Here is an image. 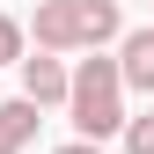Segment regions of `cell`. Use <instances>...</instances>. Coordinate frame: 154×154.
<instances>
[{"label": "cell", "mask_w": 154, "mask_h": 154, "mask_svg": "<svg viewBox=\"0 0 154 154\" xmlns=\"http://www.w3.org/2000/svg\"><path fill=\"white\" fill-rule=\"evenodd\" d=\"M37 44H44V51H73V44H81L73 0H37Z\"/></svg>", "instance_id": "obj_2"}, {"label": "cell", "mask_w": 154, "mask_h": 154, "mask_svg": "<svg viewBox=\"0 0 154 154\" xmlns=\"http://www.w3.org/2000/svg\"><path fill=\"white\" fill-rule=\"evenodd\" d=\"M118 66H125V88H147L154 95V29H132L125 37V59Z\"/></svg>", "instance_id": "obj_5"}, {"label": "cell", "mask_w": 154, "mask_h": 154, "mask_svg": "<svg viewBox=\"0 0 154 154\" xmlns=\"http://www.w3.org/2000/svg\"><path fill=\"white\" fill-rule=\"evenodd\" d=\"M22 95H29V103H66V95H73V73L59 59H22Z\"/></svg>", "instance_id": "obj_3"}, {"label": "cell", "mask_w": 154, "mask_h": 154, "mask_svg": "<svg viewBox=\"0 0 154 154\" xmlns=\"http://www.w3.org/2000/svg\"><path fill=\"white\" fill-rule=\"evenodd\" d=\"M59 154H95V140H73V147H59Z\"/></svg>", "instance_id": "obj_9"}, {"label": "cell", "mask_w": 154, "mask_h": 154, "mask_svg": "<svg viewBox=\"0 0 154 154\" xmlns=\"http://www.w3.org/2000/svg\"><path fill=\"white\" fill-rule=\"evenodd\" d=\"M125 154H154V118H132L125 125Z\"/></svg>", "instance_id": "obj_7"}, {"label": "cell", "mask_w": 154, "mask_h": 154, "mask_svg": "<svg viewBox=\"0 0 154 154\" xmlns=\"http://www.w3.org/2000/svg\"><path fill=\"white\" fill-rule=\"evenodd\" d=\"M66 110H73V125H81V140H110V132H125V66L118 59H81L73 66V95H66Z\"/></svg>", "instance_id": "obj_1"}, {"label": "cell", "mask_w": 154, "mask_h": 154, "mask_svg": "<svg viewBox=\"0 0 154 154\" xmlns=\"http://www.w3.org/2000/svg\"><path fill=\"white\" fill-rule=\"evenodd\" d=\"M15 51H22V22H15V15H0V66H8Z\"/></svg>", "instance_id": "obj_8"}, {"label": "cell", "mask_w": 154, "mask_h": 154, "mask_svg": "<svg viewBox=\"0 0 154 154\" xmlns=\"http://www.w3.org/2000/svg\"><path fill=\"white\" fill-rule=\"evenodd\" d=\"M37 110H44V103H29V95H22V103H0V154H15L37 132Z\"/></svg>", "instance_id": "obj_6"}, {"label": "cell", "mask_w": 154, "mask_h": 154, "mask_svg": "<svg viewBox=\"0 0 154 154\" xmlns=\"http://www.w3.org/2000/svg\"><path fill=\"white\" fill-rule=\"evenodd\" d=\"M73 15H81V44H110V37L125 29V15H118V0H73Z\"/></svg>", "instance_id": "obj_4"}]
</instances>
